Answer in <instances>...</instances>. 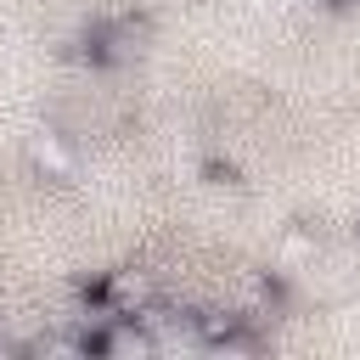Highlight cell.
I'll use <instances>...</instances> for the list:
<instances>
[{"mask_svg":"<svg viewBox=\"0 0 360 360\" xmlns=\"http://www.w3.org/2000/svg\"><path fill=\"white\" fill-rule=\"evenodd\" d=\"M90 349H96V354H107V360H146V354H158V338H152V326H146V321L118 315L112 326H101V332L90 338Z\"/></svg>","mask_w":360,"mask_h":360,"instance_id":"obj_1","label":"cell"},{"mask_svg":"<svg viewBox=\"0 0 360 360\" xmlns=\"http://www.w3.org/2000/svg\"><path fill=\"white\" fill-rule=\"evenodd\" d=\"M107 298L118 304V315H135V309H146V298H152V287H146V276H135V270H124V276H112V281H107Z\"/></svg>","mask_w":360,"mask_h":360,"instance_id":"obj_2","label":"cell"},{"mask_svg":"<svg viewBox=\"0 0 360 360\" xmlns=\"http://www.w3.org/2000/svg\"><path fill=\"white\" fill-rule=\"evenodd\" d=\"M28 158H34L39 169H56V174H68V169H73V158H68L56 141H34V146H28Z\"/></svg>","mask_w":360,"mask_h":360,"instance_id":"obj_3","label":"cell"},{"mask_svg":"<svg viewBox=\"0 0 360 360\" xmlns=\"http://www.w3.org/2000/svg\"><path fill=\"white\" fill-rule=\"evenodd\" d=\"M34 354H90V338H39Z\"/></svg>","mask_w":360,"mask_h":360,"instance_id":"obj_4","label":"cell"}]
</instances>
